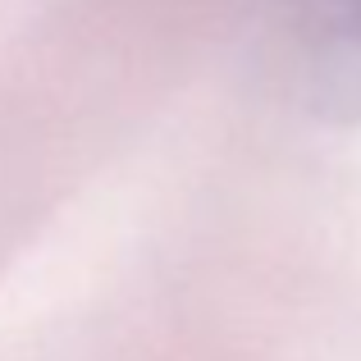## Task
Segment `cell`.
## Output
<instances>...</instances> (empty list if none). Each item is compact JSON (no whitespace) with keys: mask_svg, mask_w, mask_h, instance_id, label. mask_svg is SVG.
I'll return each instance as SVG.
<instances>
[{"mask_svg":"<svg viewBox=\"0 0 361 361\" xmlns=\"http://www.w3.org/2000/svg\"><path fill=\"white\" fill-rule=\"evenodd\" d=\"M256 55L298 110L361 119V0H256Z\"/></svg>","mask_w":361,"mask_h":361,"instance_id":"obj_1","label":"cell"}]
</instances>
